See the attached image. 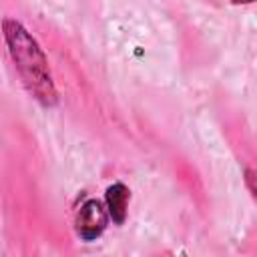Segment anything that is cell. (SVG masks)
I'll use <instances>...</instances> for the list:
<instances>
[{
	"label": "cell",
	"mask_w": 257,
	"mask_h": 257,
	"mask_svg": "<svg viewBox=\"0 0 257 257\" xmlns=\"http://www.w3.org/2000/svg\"><path fill=\"white\" fill-rule=\"evenodd\" d=\"M233 4H253L255 0H231Z\"/></svg>",
	"instance_id": "5"
},
{
	"label": "cell",
	"mask_w": 257,
	"mask_h": 257,
	"mask_svg": "<svg viewBox=\"0 0 257 257\" xmlns=\"http://www.w3.org/2000/svg\"><path fill=\"white\" fill-rule=\"evenodd\" d=\"M128 201H131V189L122 183L116 181L112 185L106 187L104 193V207L108 213V219L114 225H122L126 221V209H128Z\"/></svg>",
	"instance_id": "3"
},
{
	"label": "cell",
	"mask_w": 257,
	"mask_h": 257,
	"mask_svg": "<svg viewBox=\"0 0 257 257\" xmlns=\"http://www.w3.org/2000/svg\"><path fill=\"white\" fill-rule=\"evenodd\" d=\"M108 213H106V207L102 201L98 199H86L78 211H76V217H74V233L80 241L84 243H92L96 241L106 225H108Z\"/></svg>",
	"instance_id": "2"
},
{
	"label": "cell",
	"mask_w": 257,
	"mask_h": 257,
	"mask_svg": "<svg viewBox=\"0 0 257 257\" xmlns=\"http://www.w3.org/2000/svg\"><path fill=\"white\" fill-rule=\"evenodd\" d=\"M4 44L8 56L24 84L26 92L44 108H54L60 100L58 88L52 78V70L48 66V58L40 46V42L32 36V32L16 18L4 16L0 22Z\"/></svg>",
	"instance_id": "1"
},
{
	"label": "cell",
	"mask_w": 257,
	"mask_h": 257,
	"mask_svg": "<svg viewBox=\"0 0 257 257\" xmlns=\"http://www.w3.org/2000/svg\"><path fill=\"white\" fill-rule=\"evenodd\" d=\"M245 181H247V187H249L251 195H255V187H253V171H251V169H245Z\"/></svg>",
	"instance_id": "4"
}]
</instances>
